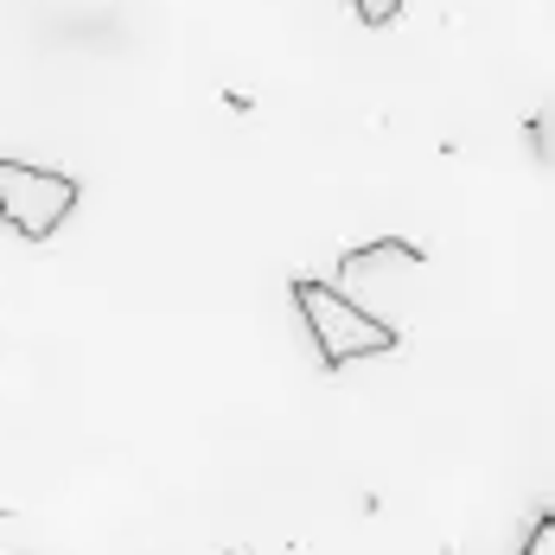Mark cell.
<instances>
[{"mask_svg": "<svg viewBox=\"0 0 555 555\" xmlns=\"http://www.w3.org/2000/svg\"><path fill=\"white\" fill-rule=\"evenodd\" d=\"M287 294H294V313H300V326L313 338V358H320L326 371H345L351 358H384V351L402 345V333H396L389 320H377L371 307H358L338 281L300 275Z\"/></svg>", "mask_w": 555, "mask_h": 555, "instance_id": "1", "label": "cell"}, {"mask_svg": "<svg viewBox=\"0 0 555 555\" xmlns=\"http://www.w3.org/2000/svg\"><path fill=\"white\" fill-rule=\"evenodd\" d=\"M77 211V179L33 160H0V218L26 243H46L57 223Z\"/></svg>", "mask_w": 555, "mask_h": 555, "instance_id": "2", "label": "cell"}, {"mask_svg": "<svg viewBox=\"0 0 555 555\" xmlns=\"http://www.w3.org/2000/svg\"><path fill=\"white\" fill-rule=\"evenodd\" d=\"M517 555H555V511H543V517L530 524V537H524Z\"/></svg>", "mask_w": 555, "mask_h": 555, "instance_id": "3", "label": "cell"}, {"mask_svg": "<svg viewBox=\"0 0 555 555\" xmlns=\"http://www.w3.org/2000/svg\"><path fill=\"white\" fill-rule=\"evenodd\" d=\"M351 13H358L364 26H389V20L402 13V0H351Z\"/></svg>", "mask_w": 555, "mask_h": 555, "instance_id": "4", "label": "cell"}, {"mask_svg": "<svg viewBox=\"0 0 555 555\" xmlns=\"http://www.w3.org/2000/svg\"><path fill=\"white\" fill-rule=\"evenodd\" d=\"M223 555H236V550H223Z\"/></svg>", "mask_w": 555, "mask_h": 555, "instance_id": "5", "label": "cell"}]
</instances>
